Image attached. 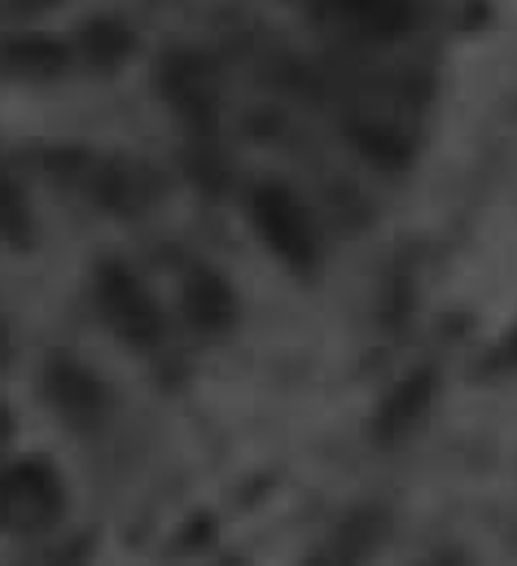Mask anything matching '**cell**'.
<instances>
[{
	"label": "cell",
	"mask_w": 517,
	"mask_h": 566,
	"mask_svg": "<svg viewBox=\"0 0 517 566\" xmlns=\"http://www.w3.org/2000/svg\"><path fill=\"white\" fill-rule=\"evenodd\" d=\"M71 66V49L53 35H13L0 44V71L13 80H57Z\"/></svg>",
	"instance_id": "9"
},
{
	"label": "cell",
	"mask_w": 517,
	"mask_h": 566,
	"mask_svg": "<svg viewBox=\"0 0 517 566\" xmlns=\"http://www.w3.org/2000/svg\"><path fill=\"white\" fill-rule=\"evenodd\" d=\"M131 49H136V35H131V27L124 18H93V22H84V31H80V44H75V57L84 62V66H93V71H119L124 62L131 57Z\"/></svg>",
	"instance_id": "10"
},
{
	"label": "cell",
	"mask_w": 517,
	"mask_h": 566,
	"mask_svg": "<svg viewBox=\"0 0 517 566\" xmlns=\"http://www.w3.org/2000/svg\"><path fill=\"white\" fill-rule=\"evenodd\" d=\"M145 176H154V171H140V167H131V163H106L97 176H93V193H97V202L106 207V211H115V216H136L140 207H145V198H149V180Z\"/></svg>",
	"instance_id": "11"
},
{
	"label": "cell",
	"mask_w": 517,
	"mask_h": 566,
	"mask_svg": "<svg viewBox=\"0 0 517 566\" xmlns=\"http://www.w3.org/2000/svg\"><path fill=\"white\" fill-rule=\"evenodd\" d=\"M158 88L189 119H211L215 106H220V71L198 49L167 53L162 57V71H158Z\"/></svg>",
	"instance_id": "6"
},
{
	"label": "cell",
	"mask_w": 517,
	"mask_h": 566,
	"mask_svg": "<svg viewBox=\"0 0 517 566\" xmlns=\"http://www.w3.org/2000/svg\"><path fill=\"white\" fill-rule=\"evenodd\" d=\"M35 238V224H31V207H27V193L13 176L0 171V242L27 251Z\"/></svg>",
	"instance_id": "12"
},
{
	"label": "cell",
	"mask_w": 517,
	"mask_h": 566,
	"mask_svg": "<svg viewBox=\"0 0 517 566\" xmlns=\"http://www.w3.org/2000/svg\"><path fill=\"white\" fill-rule=\"evenodd\" d=\"M40 396L53 405V413L62 422L75 426V430L97 426L106 418V409H110L106 382L84 360L66 356V352H57V356L44 360V369H40Z\"/></svg>",
	"instance_id": "4"
},
{
	"label": "cell",
	"mask_w": 517,
	"mask_h": 566,
	"mask_svg": "<svg viewBox=\"0 0 517 566\" xmlns=\"http://www.w3.org/2000/svg\"><path fill=\"white\" fill-rule=\"evenodd\" d=\"M88 536L84 541H71V545H62L57 554H49V558H35L31 566H84V558H88Z\"/></svg>",
	"instance_id": "13"
},
{
	"label": "cell",
	"mask_w": 517,
	"mask_h": 566,
	"mask_svg": "<svg viewBox=\"0 0 517 566\" xmlns=\"http://www.w3.org/2000/svg\"><path fill=\"white\" fill-rule=\"evenodd\" d=\"M9 360V329H4V321H0V365Z\"/></svg>",
	"instance_id": "16"
},
{
	"label": "cell",
	"mask_w": 517,
	"mask_h": 566,
	"mask_svg": "<svg viewBox=\"0 0 517 566\" xmlns=\"http://www.w3.org/2000/svg\"><path fill=\"white\" fill-rule=\"evenodd\" d=\"M246 216L258 229V238L267 242V251L276 260H285L289 269H312L320 247H316V224L312 211L303 207V198L281 185V180H258L246 198Z\"/></svg>",
	"instance_id": "1"
},
{
	"label": "cell",
	"mask_w": 517,
	"mask_h": 566,
	"mask_svg": "<svg viewBox=\"0 0 517 566\" xmlns=\"http://www.w3.org/2000/svg\"><path fill=\"white\" fill-rule=\"evenodd\" d=\"M347 142L378 171H403L412 158V137L390 115H373V111H360L347 119Z\"/></svg>",
	"instance_id": "8"
},
{
	"label": "cell",
	"mask_w": 517,
	"mask_h": 566,
	"mask_svg": "<svg viewBox=\"0 0 517 566\" xmlns=\"http://www.w3.org/2000/svg\"><path fill=\"white\" fill-rule=\"evenodd\" d=\"M316 22H329L342 35L356 40H399L412 31L416 22V4L412 0H316Z\"/></svg>",
	"instance_id": "5"
},
{
	"label": "cell",
	"mask_w": 517,
	"mask_h": 566,
	"mask_svg": "<svg viewBox=\"0 0 517 566\" xmlns=\"http://www.w3.org/2000/svg\"><path fill=\"white\" fill-rule=\"evenodd\" d=\"M9 434H13V418H9V409H0V448L9 443Z\"/></svg>",
	"instance_id": "15"
},
{
	"label": "cell",
	"mask_w": 517,
	"mask_h": 566,
	"mask_svg": "<svg viewBox=\"0 0 517 566\" xmlns=\"http://www.w3.org/2000/svg\"><path fill=\"white\" fill-rule=\"evenodd\" d=\"M66 488L57 470L40 457L0 470V532H44L62 518Z\"/></svg>",
	"instance_id": "2"
},
{
	"label": "cell",
	"mask_w": 517,
	"mask_h": 566,
	"mask_svg": "<svg viewBox=\"0 0 517 566\" xmlns=\"http://www.w3.org/2000/svg\"><path fill=\"white\" fill-rule=\"evenodd\" d=\"M97 307L106 316V325L131 343V347H154L162 338V312L158 298L149 294V285L131 273L124 260H106L97 264Z\"/></svg>",
	"instance_id": "3"
},
{
	"label": "cell",
	"mask_w": 517,
	"mask_h": 566,
	"mask_svg": "<svg viewBox=\"0 0 517 566\" xmlns=\"http://www.w3.org/2000/svg\"><path fill=\"white\" fill-rule=\"evenodd\" d=\"M180 316L189 329L215 338V334H229L233 321H238V294L233 285L224 282L220 273L211 269H189L184 282H180Z\"/></svg>",
	"instance_id": "7"
},
{
	"label": "cell",
	"mask_w": 517,
	"mask_h": 566,
	"mask_svg": "<svg viewBox=\"0 0 517 566\" xmlns=\"http://www.w3.org/2000/svg\"><path fill=\"white\" fill-rule=\"evenodd\" d=\"M57 0H0V9L4 13H18V18H27V13H44V9H53Z\"/></svg>",
	"instance_id": "14"
}]
</instances>
